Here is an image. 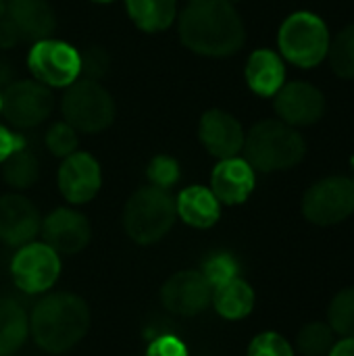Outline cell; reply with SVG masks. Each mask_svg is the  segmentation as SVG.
I'll return each mask as SVG.
<instances>
[{
	"instance_id": "74e56055",
	"label": "cell",
	"mask_w": 354,
	"mask_h": 356,
	"mask_svg": "<svg viewBox=\"0 0 354 356\" xmlns=\"http://www.w3.org/2000/svg\"><path fill=\"white\" fill-rule=\"evenodd\" d=\"M4 10H6V6H4V0H0V19H2V15H4Z\"/></svg>"
},
{
	"instance_id": "6da1fadb",
	"label": "cell",
	"mask_w": 354,
	"mask_h": 356,
	"mask_svg": "<svg viewBox=\"0 0 354 356\" xmlns=\"http://www.w3.org/2000/svg\"><path fill=\"white\" fill-rule=\"evenodd\" d=\"M182 42L204 56H230L246 40L244 23L230 0H192L179 17Z\"/></svg>"
},
{
	"instance_id": "30bf717a",
	"label": "cell",
	"mask_w": 354,
	"mask_h": 356,
	"mask_svg": "<svg viewBox=\"0 0 354 356\" xmlns=\"http://www.w3.org/2000/svg\"><path fill=\"white\" fill-rule=\"evenodd\" d=\"M52 106V94L40 81H10L2 92V113L17 127L40 125Z\"/></svg>"
},
{
	"instance_id": "4fadbf2b",
	"label": "cell",
	"mask_w": 354,
	"mask_h": 356,
	"mask_svg": "<svg viewBox=\"0 0 354 356\" xmlns=\"http://www.w3.org/2000/svg\"><path fill=\"white\" fill-rule=\"evenodd\" d=\"M275 111L288 125L317 123L325 113V98L321 90L307 81H292L275 94Z\"/></svg>"
},
{
	"instance_id": "52a82bcc",
	"label": "cell",
	"mask_w": 354,
	"mask_h": 356,
	"mask_svg": "<svg viewBox=\"0 0 354 356\" xmlns=\"http://www.w3.org/2000/svg\"><path fill=\"white\" fill-rule=\"evenodd\" d=\"M29 71L48 88H67L81 75V54L61 40H38L27 56Z\"/></svg>"
},
{
	"instance_id": "83f0119b",
	"label": "cell",
	"mask_w": 354,
	"mask_h": 356,
	"mask_svg": "<svg viewBox=\"0 0 354 356\" xmlns=\"http://www.w3.org/2000/svg\"><path fill=\"white\" fill-rule=\"evenodd\" d=\"M46 146L54 156H69L77 150V134L69 123H54L46 134Z\"/></svg>"
},
{
	"instance_id": "f546056e",
	"label": "cell",
	"mask_w": 354,
	"mask_h": 356,
	"mask_svg": "<svg viewBox=\"0 0 354 356\" xmlns=\"http://www.w3.org/2000/svg\"><path fill=\"white\" fill-rule=\"evenodd\" d=\"M148 179H150V186H156L161 190H167L171 188L177 179H179V165L175 159L171 156H154L152 163L148 165Z\"/></svg>"
},
{
	"instance_id": "ffe728a7",
	"label": "cell",
	"mask_w": 354,
	"mask_h": 356,
	"mask_svg": "<svg viewBox=\"0 0 354 356\" xmlns=\"http://www.w3.org/2000/svg\"><path fill=\"white\" fill-rule=\"evenodd\" d=\"M177 215L192 227L198 229H207L213 227L219 217H221V209H219V200L217 196L202 186H190L186 188L177 202H175Z\"/></svg>"
},
{
	"instance_id": "9c48e42d",
	"label": "cell",
	"mask_w": 354,
	"mask_h": 356,
	"mask_svg": "<svg viewBox=\"0 0 354 356\" xmlns=\"http://www.w3.org/2000/svg\"><path fill=\"white\" fill-rule=\"evenodd\" d=\"M10 275L15 286L25 294H42L50 290L61 275L58 252L46 242H27L19 246L10 263Z\"/></svg>"
},
{
	"instance_id": "ab89813d",
	"label": "cell",
	"mask_w": 354,
	"mask_h": 356,
	"mask_svg": "<svg viewBox=\"0 0 354 356\" xmlns=\"http://www.w3.org/2000/svg\"><path fill=\"white\" fill-rule=\"evenodd\" d=\"M0 111H2V94H0Z\"/></svg>"
},
{
	"instance_id": "4316f807",
	"label": "cell",
	"mask_w": 354,
	"mask_h": 356,
	"mask_svg": "<svg viewBox=\"0 0 354 356\" xmlns=\"http://www.w3.org/2000/svg\"><path fill=\"white\" fill-rule=\"evenodd\" d=\"M330 63L332 69L346 79H354V25L344 27L334 42H330Z\"/></svg>"
},
{
	"instance_id": "484cf974",
	"label": "cell",
	"mask_w": 354,
	"mask_h": 356,
	"mask_svg": "<svg viewBox=\"0 0 354 356\" xmlns=\"http://www.w3.org/2000/svg\"><path fill=\"white\" fill-rule=\"evenodd\" d=\"M328 325L342 338H354V288L338 292L328 309Z\"/></svg>"
},
{
	"instance_id": "d6986e66",
	"label": "cell",
	"mask_w": 354,
	"mask_h": 356,
	"mask_svg": "<svg viewBox=\"0 0 354 356\" xmlns=\"http://www.w3.org/2000/svg\"><path fill=\"white\" fill-rule=\"evenodd\" d=\"M286 79V67L277 52L269 48L255 50L246 63V81L259 96H275Z\"/></svg>"
},
{
	"instance_id": "7c38bea8",
	"label": "cell",
	"mask_w": 354,
	"mask_h": 356,
	"mask_svg": "<svg viewBox=\"0 0 354 356\" xmlns=\"http://www.w3.org/2000/svg\"><path fill=\"white\" fill-rule=\"evenodd\" d=\"M102 184V173L98 161L88 152H73L65 156L61 169H58V188L61 194L73 202L83 204L90 202Z\"/></svg>"
},
{
	"instance_id": "8d00e7d4",
	"label": "cell",
	"mask_w": 354,
	"mask_h": 356,
	"mask_svg": "<svg viewBox=\"0 0 354 356\" xmlns=\"http://www.w3.org/2000/svg\"><path fill=\"white\" fill-rule=\"evenodd\" d=\"M10 77H13V67H10V63L4 60V58H0V86H2V83L8 86V83H10Z\"/></svg>"
},
{
	"instance_id": "ac0fdd59",
	"label": "cell",
	"mask_w": 354,
	"mask_h": 356,
	"mask_svg": "<svg viewBox=\"0 0 354 356\" xmlns=\"http://www.w3.org/2000/svg\"><path fill=\"white\" fill-rule=\"evenodd\" d=\"M21 40H44L54 29V13L46 0H10L4 10Z\"/></svg>"
},
{
	"instance_id": "f35d334b",
	"label": "cell",
	"mask_w": 354,
	"mask_h": 356,
	"mask_svg": "<svg viewBox=\"0 0 354 356\" xmlns=\"http://www.w3.org/2000/svg\"><path fill=\"white\" fill-rule=\"evenodd\" d=\"M94 2H113V0H94Z\"/></svg>"
},
{
	"instance_id": "277c9868",
	"label": "cell",
	"mask_w": 354,
	"mask_h": 356,
	"mask_svg": "<svg viewBox=\"0 0 354 356\" xmlns=\"http://www.w3.org/2000/svg\"><path fill=\"white\" fill-rule=\"evenodd\" d=\"M177 217L175 200L156 186L140 188L125 204L123 225L138 244H154L173 227Z\"/></svg>"
},
{
	"instance_id": "9a60e30c",
	"label": "cell",
	"mask_w": 354,
	"mask_h": 356,
	"mask_svg": "<svg viewBox=\"0 0 354 356\" xmlns=\"http://www.w3.org/2000/svg\"><path fill=\"white\" fill-rule=\"evenodd\" d=\"M40 225V213L25 196H0V242L8 246H23L35 238Z\"/></svg>"
},
{
	"instance_id": "e575fe53",
	"label": "cell",
	"mask_w": 354,
	"mask_h": 356,
	"mask_svg": "<svg viewBox=\"0 0 354 356\" xmlns=\"http://www.w3.org/2000/svg\"><path fill=\"white\" fill-rule=\"evenodd\" d=\"M19 42H21V33L17 31L13 21L6 15H2V19H0V48H13Z\"/></svg>"
},
{
	"instance_id": "d6a6232c",
	"label": "cell",
	"mask_w": 354,
	"mask_h": 356,
	"mask_svg": "<svg viewBox=\"0 0 354 356\" xmlns=\"http://www.w3.org/2000/svg\"><path fill=\"white\" fill-rule=\"evenodd\" d=\"M146 356H188V348L175 336H161L150 342Z\"/></svg>"
},
{
	"instance_id": "7402d4cb",
	"label": "cell",
	"mask_w": 354,
	"mask_h": 356,
	"mask_svg": "<svg viewBox=\"0 0 354 356\" xmlns=\"http://www.w3.org/2000/svg\"><path fill=\"white\" fill-rule=\"evenodd\" d=\"M29 332V319L23 307L13 298H0V356L17 353Z\"/></svg>"
},
{
	"instance_id": "60d3db41",
	"label": "cell",
	"mask_w": 354,
	"mask_h": 356,
	"mask_svg": "<svg viewBox=\"0 0 354 356\" xmlns=\"http://www.w3.org/2000/svg\"><path fill=\"white\" fill-rule=\"evenodd\" d=\"M230 2H232V4H234V2H238V0H230Z\"/></svg>"
},
{
	"instance_id": "3957f363",
	"label": "cell",
	"mask_w": 354,
	"mask_h": 356,
	"mask_svg": "<svg viewBox=\"0 0 354 356\" xmlns=\"http://www.w3.org/2000/svg\"><path fill=\"white\" fill-rule=\"evenodd\" d=\"M246 161L252 169L271 173L298 165L305 156V140L300 134L275 119L257 123L244 138Z\"/></svg>"
},
{
	"instance_id": "1f68e13d",
	"label": "cell",
	"mask_w": 354,
	"mask_h": 356,
	"mask_svg": "<svg viewBox=\"0 0 354 356\" xmlns=\"http://www.w3.org/2000/svg\"><path fill=\"white\" fill-rule=\"evenodd\" d=\"M108 69V54L102 48H90L86 54H81V73H86V79H98Z\"/></svg>"
},
{
	"instance_id": "b9f144b4",
	"label": "cell",
	"mask_w": 354,
	"mask_h": 356,
	"mask_svg": "<svg viewBox=\"0 0 354 356\" xmlns=\"http://www.w3.org/2000/svg\"><path fill=\"white\" fill-rule=\"evenodd\" d=\"M353 184H354V179H353Z\"/></svg>"
},
{
	"instance_id": "cb8c5ba5",
	"label": "cell",
	"mask_w": 354,
	"mask_h": 356,
	"mask_svg": "<svg viewBox=\"0 0 354 356\" xmlns=\"http://www.w3.org/2000/svg\"><path fill=\"white\" fill-rule=\"evenodd\" d=\"M2 165H4L2 167L4 181L15 190H25V188L33 186L38 179V173H40L38 159L29 150H25V146L15 150Z\"/></svg>"
},
{
	"instance_id": "ba28073f",
	"label": "cell",
	"mask_w": 354,
	"mask_h": 356,
	"mask_svg": "<svg viewBox=\"0 0 354 356\" xmlns=\"http://www.w3.org/2000/svg\"><path fill=\"white\" fill-rule=\"evenodd\" d=\"M307 221L328 227L348 219L354 213V184L346 177H325L311 186L303 198Z\"/></svg>"
},
{
	"instance_id": "7a4b0ae2",
	"label": "cell",
	"mask_w": 354,
	"mask_h": 356,
	"mask_svg": "<svg viewBox=\"0 0 354 356\" xmlns=\"http://www.w3.org/2000/svg\"><path fill=\"white\" fill-rule=\"evenodd\" d=\"M88 305L69 292L44 296L29 317V332L33 340L40 348L52 355H61L73 348L88 334Z\"/></svg>"
},
{
	"instance_id": "603a6c76",
	"label": "cell",
	"mask_w": 354,
	"mask_h": 356,
	"mask_svg": "<svg viewBox=\"0 0 354 356\" xmlns=\"http://www.w3.org/2000/svg\"><path fill=\"white\" fill-rule=\"evenodd\" d=\"M131 21L144 31H163L173 19L177 4L175 0H125Z\"/></svg>"
},
{
	"instance_id": "d4e9b609",
	"label": "cell",
	"mask_w": 354,
	"mask_h": 356,
	"mask_svg": "<svg viewBox=\"0 0 354 356\" xmlns=\"http://www.w3.org/2000/svg\"><path fill=\"white\" fill-rule=\"evenodd\" d=\"M336 344V334L328 323L313 321L307 323L296 338L298 353L303 356H328Z\"/></svg>"
},
{
	"instance_id": "8fae6325",
	"label": "cell",
	"mask_w": 354,
	"mask_h": 356,
	"mask_svg": "<svg viewBox=\"0 0 354 356\" xmlns=\"http://www.w3.org/2000/svg\"><path fill=\"white\" fill-rule=\"evenodd\" d=\"M213 288L202 271H179L161 290L165 309L182 317H194L211 305Z\"/></svg>"
},
{
	"instance_id": "44dd1931",
	"label": "cell",
	"mask_w": 354,
	"mask_h": 356,
	"mask_svg": "<svg viewBox=\"0 0 354 356\" xmlns=\"http://www.w3.org/2000/svg\"><path fill=\"white\" fill-rule=\"evenodd\" d=\"M211 302L215 305V309L221 317L236 321V319H244L246 315L252 313L255 292L244 280L232 277L225 284H219L213 288Z\"/></svg>"
},
{
	"instance_id": "d590c367",
	"label": "cell",
	"mask_w": 354,
	"mask_h": 356,
	"mask_svg": "<svg viewBox=\"0 0 354 356\" xmlns=\"http://www.w3.org/2000/svg\"><path fill=\"white\" fill-rule=\"evenodd\" d=\"M328 356H354V338H342L336 342Z\"/></svg>"
},
{
	"instance_id": "4dcf8cb0",
	"label": "cell",
	"mask_w": 354,
	"mask_h": 356,
	"mask_svg": "<svg viewBox=\"0 0 354 356\" xmlns=\"http://www.w3.org/2000/svg\"><path fill=\"white\" fill-rule=\"evenodd\" d=\"M202 275L207 277L211 288H215L219 284H225L232 277H238V263L230 254H217L204 263Z\"/></svg>"
},
{
	"instance_id": "2e32d148",
	"label": "cell",
	"mask_w": 354,
	"mask_h": 356,
	"mask_svg": "<svg viewBox=\"0 0 354 356\" xmlns=\"http://www.w3.org/2000/svg\"><path fill=\"white\" fill-rule=\"evenodd\" d=\"M200 140L217 159H232L244 148V131L236 117L213 108L200 119Z\"/></svg>"
},
{
	"instance_id": "5b68a950",
	"label": "cell",
	"mask_w": 354,
	"mask_h": 356,
	"mask_svg": "<svg viewBox=\"0 0 354 356\" xmlns=\"http://www.w3.org/2000/svg\"><path fill=\"white\" fill-rule=\"evenodd\" d=\"M280 50L282 54L305 69L317 67L330 50V31L321 17L313 13H294L280 27Z\"/></svg>"
},
{
	"instance_id": "8992f818",
	"label": "cell",
	"mask_w": 354,
	"mask_h": 356,
	"mask_svg": "<svg viewBox=\"0 0 354 356\" xmlns=\"http://www.w3.org/2000/svg\"><path fill=\"white\" fill-rule=\"evenodd\" d=\"M63 96V115L75 131L96 134L111 125L115 102L111 94L94 79H79L67 86Z\"/></svg>"
},
{
	"instance_id": "836d02e7",
	"label": "cell",
	"mask_w": 354,
	"mask_h": 356,
	"mask_svg": "<svg viewBox=\"0 0 354 356\" xmlns=\"http://www.w3.org/2000/svg\"><path fill=\"white\" fill-rule=\"evenodd\" d=\"M23 146H25V142H23L21 136L13 134V131H8L6 127L0 125V163H4L15 150H19Z\"/></svg>"
},
{
	"instance_id": "5bb4252c",
	"label": "cell",
	"mask_w": 354,
	"mask_h": 356,
	"mask_svg": "<svg viewBox=\"0 0 354 356\" xmlns=\"http://www.w3.org/2000/svg\"><path fill=\"white\" fill-rule=\"evenodd\" d=\"M46 244L63 254H75L90 242L88 219L73 209H56L42 223Z\"/></svg>"
},
{
	"instance_id": "f1b7e54d",
	"label": "cell",
	"mask_w": 354,
	"mask_h": 356,
	"mask_svg": "<svg viewBox=\"0 0 354 356\" xmlns=\"http://www.w3.org/2000/svg\"><path fill=\"white\" fill-rule=\"evenodd\" d=\"M248 356H294V348L284 336L275 332H265L250 342Z\"/></svg>"
},
{
	"instance_id": "e0dca14e",
	"label": "cell",
	"mask_w": 354,
	"mask_h": 356,
	"mask_svg": "<svg viewBox=\"0 0 354 356\" xmlns=\"http://www.w3.org/2000/svg\"><path fill=\"white\" fill-rule=\"evenodd\" d=\"M255 190V169L246 159H221L211 175V192L219 202L242 204Z\"/></svg>"
}]
</instances>
